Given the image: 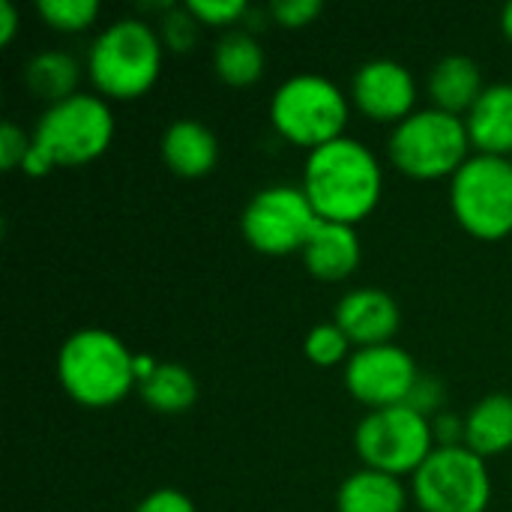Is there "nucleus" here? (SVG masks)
Segmentation results:
<instances>
[{
	"mask_svg": "<svg viewBox=\"0 0 512 512\" xmlns=\"http://www.w3.org/2000/svg\"><path fill=\"white\" fill-rule=\"evenodd\" d=\"M303 192L318 219L357 228V222L381 204L384 168L369 144L342 135L309 150L303 165Z\"/></svg>",
	"mask_w": 512,
	"mask_h": 512,
	"instance_id": "obj_1",
	"label": "nucleus"
},
{
	"mask_svg": "<svg viewBox=\"0 0 512 512\" xmlns=\"http://www.w3.org/2000/svg\"><path fill=\"white\" fill-rule=\"evenodd\" d=\"M57 381L78 405L111 408L138 390L135 354L105 327H81L57 351Z\"/></svg>",
	"mask_w": 512,
	"mask_h": 512,
	"instance_id": "obj_2",
	"label": "nucleus"
},
{
	"mask_svg": "<svg viewBox=\"0 0 512 512\" xmlns=\"http://www.w3.org/2000/svg\"><path fill=\"white\" fill-rule=\"evenodd\" d=\"M165 45L159 30L138 15L111 21L87 48V75L102 99H138L162 72Z\"/></svg>",
	"mask_w": 512,
	"mask_h": 512,
	"instance_id": "obj_3",
	"label": "nucleus"
},
{
	"mask_svg": "<svg viewBox=\"0 0 512 512\" xmlns=\"http://www.w3.org/2000/svg\"><path fill=\"white\" fill-rule=\"evenodd\" d=\"M348 117L351 96L321 72H297L270 96V120L276 132L306 150L342 138Z\"/></svg>",
	"mask_w": 512,
	"mask_h": 512,
	"instance_id": "obj_4",
	"label": "nucleus"
},
{
	"mask_svg": "<svg viewBox=\"0 0 512 512\" xmlns=\"http://www.w3.org/2000/svg\"><path fill=\"white\" fill-rule=\"evenodd\" d=\"M393 168L414 180L453 177L471 159V135L465 117L441 108H417L393 126L387 141Z\"/></svg>",
	"mask_w": 512,
	"mask_h": 512,
	"instance_id": "obj_5",
	"label": "nucleus"
},
{
	"mask_svg": "<svg viewBox=\"0 0 512 512\" xmlns=\"http://www.w3.org/2000/svg\"><path fill=\"white\" fill-rule=\"evenodd\" d=\"M33 147L54 168H78L99 159L114 141V111L96 93H75L45 105L33 132Z\"/></svg>",
	"mask_w": 512,
	"mask_h": 512,
	"instance_id": "obj_6",
	"label": "nucleus"
},
{
	"mask_svg": "<svg viewBox=\"0 0 512 512\" xmlns=\"http://www.w3.org/2000/svg\"><path fill=\"white\" fill-rule=\"evenodd\" d=\"M450 207L456 222L477 240L512 234V159L474 153L450 177Z\"/></svg>",
	"mask_w": 512,
	"mask_h": 512,
	"instance_id": "obj_7",
	"label": "nucleus"
},
{
	"mask_svg": "<svg viewBox=\"0 0 512 512\" xmlns=\"http://www.w3.org/2000/svg\"><path fill=\"white\" fill-rule=\"evenodd\" d=\"M435 447L432 420L411 405L369 411L354 429V450L363 468H375L399 480L408 474L414 477Z\"/></svg>",
	"mask_w": 512,
	"mask_h": 512,
	"instance_id": "obj_8",
	"label": "nucleus"
},
{
	"mask_svg": "<svg viewBox=\"0 0 512 512\" xmlns=\"http://www.w3.org/2000/svg\"><path fill=\"white\" fill-rule=\"evenodd\" d=\"M411 495L420 512H486L492 477L483 456L456 447H435L411 477Z\"/></svg>",
	"mask_w": 512,
	"mask_h": 512,
	"instance_id": "obj_9",
	"label": "nucleus"
},
{
	"mask_svg": "<svg viewBox=\"0 0 512 512\" xmlns=\"http://www.w3.org/2000/svg\"><path fill=\"white\" fill-rule=\"evenodd\" d=\"M315 225H318V213L306 198L303 186H288V183L258 189L240 216V231L246 243L261 255L303 252Z\"/></svg>",
	"mask_w": 512,
	"mask_h": 512,
	"instance_id": "obj_10",
	"label": "nucleus"
},
{
	"mask_svg": "<svg viewBox=\"0 0 512 512\" xmlns=\"http://www.w3.org/2000/svg\"><path fill=\"white\" fill-rule=\"evenodd\" d=\"M420 375L423 372L417 360L396 342L354 348V354L345 363V387L369 411L405 405Z\"/></svg>",
	"mask_w": 512,
	"mask_h": 512,
	"instance_id": "obj_11",
	"label": "nucleus"
},
{
	"mask_svg": "<svg viewBox=\"0 0 512 512\" xmlns=\"http://www.w3.org/2000/svg\"><path fill=\"white\" fill-rule=\"evenodd\" d=\"M351 105L375 123H402L417 111L414 72L393 57H372L351 75Z\"/></svg>",
	"mask_w": 512,
	"mask_h": 512,
	"instance_id": "obj_12",
	"label": "nucleus"
},
{
	"mask_svg": "<svg viewBox=\"0 0 512 512\" xmlns=\"http://www.w3.org/2000/svg\"><path fill=\"white\" fill-rule=\"evenodd\" d=\"M333 321L342 327V333L351 339L354 348H372L387 345L402 327L399 303L375 285L351 288L339 297L333 309Z\"/></svg>",
	"mask_w": 512,
	"mask_h": 512,
	"instance_id": "obj_13",
	"label": "nucleus"
},
{
	"mask_svg": "<svg viewBox=\"0 0 512 512\" xmlns=\"http://www.w3.org/2000/svg\"><path fill=\"white\" fill-rule=\"evenodd\" d=\"M159 156L171 174L198 180L207 177L219 162V138L216 132L195 117H180L165 126L159 138Z\"/></svg>",
	"mask_w": 512,
	"mask_h": 512,
	"instance_id": "obj_14",
	"label": "nucleus"
},
{
	"mask_svg": "<svg viewBox=\"0 0 512 512\" xmlns=\"http://www.w3.org/2000/svg\"><path fill=\"white\" fill-rule=\"evenodd\" d=\"M300 255H303L306 270L315 279L342 282L360 267L363 246H360V237H357L354 225H339V222L318 219V225L309 234Z\"/></svg>",
	"mask_w": 512,
	"mask_h": 512,
	"instance_id": "obj_15",
	"label": "nucleus"
},
{
	"mask_svg": "<svg viewBox=\"0 0 512 512\" xmlns=\"http://www.w3.org/2000/svg\"><path fill=\"white\" fill-rule=\"evenodd\" d=\"M471 147L489 156L512 153V81L486 84L483 96L465 114Z\"/></svg>",
	"mask_w": 512,
	"mask_h": 512,
	"instance_id": "obj_16",
	"label": "nucleus"
},
{
	"mask_svg": "<svg viewBox=\"0 0 512 512\" xmlns=\"http://www.w3.org/2000/svg\"><path fill=\"white\" fill-rule=\"evenodd\" d=\"M426 90H429L432 108L465 117L486 90L483 69L468 54H447L432 66L426 78Z\"/></svg>",
	"mask_w": 512,
	"mask_h": 512,
	"instance_id": "obj_17",
	"label": "nucleus"
},
{
	"mask_svg": "<svg viewBox=\"0 0 512 512\" xmlns=\"http://www.w3.org/2000/svg\"><path fill=\"white\" fill-rule=\"evenodd\" d=\"M405 504V483L375 468H360L348 474L336 492V512H405Z\"/></svg>",
	"mask_w": 512,
	"mask_h": 512,
	"instance_id": "obj_18",
	"label": "nucleus"
},
{
	"mask_svg": "<svg viewBox=\"0 0 512 512\" xmlns=\"http://www.w3.org/2000/svg\"><path fill=\"white\" fill-rule=\"evenodd\" d=\"M465 447L483 459L512 450V396L489 393L465 414Z\"/></svg>",
	"mask_w": 512,
	"mask_h": 512,
	"instance_id": "obj_19",
	"label": "nucleus"
},
{
	"mask_svg": "<svg viewBox=\"0 0 512 512\" xmlns=\"http://www.w3.org/2000/svg\"><path fill=\"white\" fill-rule=\"evenodd\" d=\"M267 57L258 36L246 27L225 30L213 48V69L231 87H249L264 75Z\"/></svg>",
	"mask_w": 512,
	"mask_h": 512,
	"instance_id": "obj_20",
	"label": "nucleus"
},
{
	"mask_svg": "<svg viewBox=\"0 0 512 512\" xmlns=\"http://www.w3.org/2000/svg\"><path fill=\"white\" fill-rule=\"evenodd\" d=\"M78 78H81V63L69 51H60V48L36 51L24 63V84L45 105H54V102L75 96Z\"/></svg>",
	"mask_w": 512,
	"mask_h": 512,
	"instance_id": "obj_21",
	"label": "nucleus"
},
{
	"mask_svg": "<svg viewBox=\"0 0 512 512\" xmlns=\"http://www.w3.org/2000/svg\"><path fill=\"white\" fill-rule=\"evenodd\" d=\"M138 393L156 414H186L198 402V381L183 363L159 360L156 369L138 384Z\"/></svg>",
	"mask_w": 512,
	"mask_h": 512,
	"instance_id": "obj_22",
	"label": "nucleus"
},
{
	"mask_svg": "<svg viewBox=\"0 0 512 512\" xmlns=\"http://www.w3.org/2000/svg\"><path fill=\"white\" fill-rule=\"evenodd\" d=\"M303 354L306 360H312L315 366L321 369H330V366H339V363H348V357L354 354V345L351 339L342 333V327L336 321H324V324H315L306 339H303Z\"/></svg>",
	"mask_w": 512,
	"mask_h": 512,
	"instance_id": "obj_23",
	"label": "nucleus"
},
{
	"mask_svg": "<svg viewBox=\"0 0 512 512\" xmlns=\"http://www.w3.org/2000/svg\"><path fill=\"white\" fill-rule=\"evenodd\" d=\"M39 18L60 33H81L99 18L96 0H36Z\"/></svg>",
	"mask_w": 512,
	"mask_h": 512,
	"instance_id": "obj_24",
	"label": "nucleus"
},
{
	"mask_svg": "<svg viewBox=\"0 0 512 512\" xmlns=\"http://www.w3.org/2000/svg\"><path fill=\"white\" fill-rule=\"evenodd\" d=\"M159 39H162V45L168 48V51H174V54H183V51H189L195 42H198V30H201V24H198V18L186 9V3L183 6H168L162 15H159Z\"/></svg>",
	"mask_w": 512,
	"mask_h": 512,
	"instance_id": "obj_25",
	"label": "nucleus"
},
{
	"mask_svg": "<svg viewBox=\"0 0 512 512\" xmlns=\"http://www.w3.org/2000/svg\"><path fill=\"white\" fill-rule=\"evenodd\" d=\"M186 9L198 18L201 27H228V30H234V24L246 21L249 15L246 0H186Z\"/></svg>",
	"mask_w": 512,
	"mask_h": 512,
	"instance_id": "obj_26",
	"label": "nucleus"
},
{
	"mask_svg": "<svg viewBox=\"0 0 512 512\" xmlns=\"http://www.w3.org/2000/svg\"><path fill=\"white\" fill-rule=\"evenodd\" d=\"M321 12H324L321 0H276V3H270V18L288 30L315 24Z\"/></svg>",
	"mask_w": 512,
	"mask_h": 512,
	"instance_id": "obj_27",
	"label": "nucleus"
},
{
	"mask_svg": "<svg viewBox=\"0 0 512 512\" xmlns=\"http://www.w3.org/2000/svg\"><path fill=\"white\" fill-rule=\"evenodd\" d=\"M30 147H33V138L15 120H6L0 126V168L3 171L21 168V162L30 153Z\"/></svg>",
	"mask_w": 512,
	"mask_h": 512,
	"instance_id": "obj_28",
	"label": "nucleus"
},
{
	"mask_svg": "<svg viewBox=\"0 0 512 512\" xmlns=\"http://www.w3.org/2000/svg\"><path fill=\"white\" fill-rule=\"evenodd\" d=\"M444 402H447L444 384L438 378H432V375H420V381H417V387H414V393H411V399L405 405H411L414 411H420L429 420H435L444 411Z\"/></svg>",
	"mask_w": 512,
	"mask_h": 512,
	"instance_id": "obj_29",
	"label": "nucleus"
},
{
	"mask_svg": "<svg viewBox=\"0 0 512 512\" xmlns=\"http://www.w3.org/2000/svg\"><path fill=\"white\" fill-rule=\"evenodd\" d=\"M135 512H198L192 498L180 489H156L138 501Z\"/></svg>",
	"mask_w": 512,
	"mask_h": 512,
	"instance_id": "obj_30",
	"label": "nucleus"
},
{
	"mask_svg": "<svg viewBox=\"0 0 512 512\" xmlns=\"http://www.w3.org/2000/svg\"><path fill=\"white\" fill-rule=\"evenodd\" d=\"M432 429H435V444H438V447L465 444V417H456L453 411H441V414L432 420Z\"/></svg>",
	"mask_w": 512,
	"mask_h": 512,
	"instance_id": "obj_31",
	"label": "nucleus"
},
{
	"mask_svg": "<svg viewBox=\"0 0 512 512\" xmlns=\"http://www.w3.org/2000/svg\"><path fill=\"white\" fill-rule=\"evenodd\" d=\"M18 33V9L12 0H0V45H9Z\"/></svg>",
	"mask_w": 512,
	"mask_h": 512,
	"instance_id": "obj_32",
	"label": "nucleus"
},
{
	"mask_svg": "<svg viewBox=\"0 0 512 512\" xmlns=\"http://www.w3.org/2000/svg\"><path fill=\"white\" fill-rule=\"evenodd\" d=\"M501 30H504V36L512 42V0L501 9Z\"/></svg>",
	"mask_w": 512,
	"mask_h": 512,
	"instance_id": "obj_33",
	"label": "nucleus"
}]
</instances>
